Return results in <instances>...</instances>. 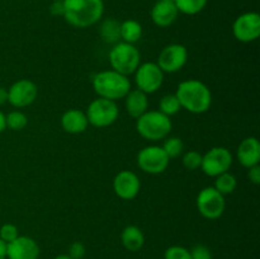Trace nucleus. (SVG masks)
<instances>
[{
  "instance_id": "nucleus-13",
  "label": "nucleus",
  "mask_w": 260,
  "mask_h": 259,
  "mask_svg": "<svg viewBox=\"0 0 260 259\" xmlns=\"http://www.w3.org/2000/svg\"><path fill=\"white\" fill-rule=\"evenodd\" d=\"M38 94L37 85L28 79L15 81L8 90V102L15 108H24L36 101Z\"/></svg>"
},
{
  "instance_id": "nucleus-36",
  "label": "nucleus",
  "mask_w": 260,
  "mask_h": 259,
  "mask_svg": "<svg viewBox=\"0 0 260 259\" xmlns=\"http://www.w3.org/2000/svg\"><path fill=\"white\" fill-rule=\"evenodd\" d=\"M7 258V243L0 239V259Z\"/></svg>"
},
{
  "instance_id": "nucleus-26",
  "label": "nucleus",
  "mask_w": 260,
  "mask_h": 259,
  "mask_svg": "<svg viewBox=\"0 0 260 259\" xmlns=\"http://www.w3.org/2000/svg\"><path fill=\"white\" fill-rule=\"evenodd\" d=\"M161 147L169 159L178 157L184 151V144H183V141L179 137H169V139H165Z\"/></svg>"
},
{
  "instance_id": "nucleus-19",
  "label": "nucleus",
  "mask_w": 260,
  "mask_h": 259,
  "mask_svg": "<svg viewBox=\"0 0 260 259\" xmlns=\"http://www.w3.org/2000/svg\"><path fill=\"white\" fill-rule=\"evenodd\" d=\"M124 104H126V111L132 118H139L149 108V99L147 94L141 91L140 89H134L127 93L124 96Z\"/></svg>"
},
{
  "instance_id": "nucleus-5",
  "label": "nucleus",
  "mask_w": 260,
  "mask_h": 259,
  "mask_svg": "<svg viewBox=\"0 0 260 259\" xmlns=\"http://www.w3.org/2000/svg\"><path fill=\"white\" fill-rule=\"evenodd\" d=\"M109 63L112 70L122 74V75H131L141 63V55L139 48L131 43L118 42L113 45L108 55Z\"/></svg>"
},
{
  "instance_id": "nucleus-28",
  "label": "nucleus",
  "mask_w": 260,
  "mask_h": 259,
  "mask_svg": "<svg viewBox=\"0 0 260 259\" xmlns=\"http://www.w3.org/2000/svg\"><path fill=\"white\" fill-rule=\"evenodd\" d=\"M183 165H184L185 169L188 170H197L198 168H201L202 164V154H200L198 151H187L183 155Z\"/></svg>"
},
{
  "instance_id": "nucleus-29",
  "label": "nucleus",
  "mask_w": 260,
  "mask_h": 259,
  "mask_svg": "<svg viewBox=\"0 0 260 259\" xmlns=\"http://www.w3.org/2000/svg\"><path fill=\"white\" fill-rule=\"evenodd\" d=\"M164 259H192L187 248L179 245H173L165 250Z\"/></svg>"
},
{
  "instance_id": "nucleus-12",
  "label": "nucleus",
  "mask_w": 260,
  "mask_h": 259,
  "mask_svg": "<svg viewBox=\"0 0 260 259\" xmlns=\"http://www.w3.org/2000/svg\"><path fill=\"white\" fill-rule=\"evenodd\" d=\"M233 33L236 40L244 43L258 40L260 36V15L255 12L241 14L234 22Z\"/></svg>"
},
{
  "instance_id": "nucleus-31",
  "label": "nucleus",
  "mask_w": 260,
  "mask_h": 259,
  "mask_svg": "<svg viewBox=\"0 0 260 259\" xmlns=\"http://www.w3.org/2000/svg\"><path fill=\"white\" fill-rule=\"evenodd\" d=\"M192 259H212V253L206 245L198 244L189 250Z\"/></svg>"
},
{
  "instance_id": "nucleus-4",
  "label": "nucleus",
  "mask_w": 260,
  "mask_h": 259,
  "mask_svg": "<svg viewBox=\"0 0 260 259\" xmlns=\"http://www.w3.org/2000/svg\"><path fill=\"white\" fill-rule=\"evenodd\" d=\"M170 117L160 111H147L136 121V130L139 135L149 141H159L167 139L172 131Z\"/></svg>"
},
{
  "instance_id": "nucleus-37",
  "label": "nucleus",
  "mask_w": 260,
  "mask_h": 259,
  "mask_svg": "<svg viewBox=\"0 0 260 259\" xmlns=\"http://www.w3.org/2000/svg\"><path fill=\"white\" fill-rule=\"evenodd\" d=\"M7 128V123H5V114L0 112V134Z\"/></svg>"
},
{
  "instance_id": "nucleus-39",
  "label": "nucleus",
  "mask_w": 260,
  "mask_h": 259,
  "mask_svg": "<svg viewBox=\"0 0 260 259\" xmlns=\"http://www.w3.org/2000/svg\"><path fill=\"white\" fill-rule=\"evenodd\" d=\"M53 2H63V0H53Z\"/></svg>"
},
{
  "instance_id": "nucleus-1",
  "label": "nucleus",
  "mask_w": 260,
  "mask_h": 259,
  "mask_svg": "<svg viewBox=\"0 0 260 259\" xmlns=\"http://www.w3.org/2000/svg\"><path fill=\"white\" fill-rule=\"evenodd\" d=\"M178 101L180 107L194 114H202L211 108L212 94L205 83L196 79L184 80L177 88Z\"/></svg>"
},
{
  "instance_id": "nucleus-27",
  "label": "nucleus",
  "mask_w": 260,
  "mask_h": 259,
  "mask_svg": "<svg viewBox=\"0 0 260 259\" xmlns=\"http://www.w3.org/2000/svg\"><path fill=\"white\" fill-rule=\"evenodd\" d=\"M27 116L20 111H13L8 116H5L7 127L13 130V131H20V130H23L27 126Z\"/></svg>"
},
{
  "instance_id": "nucleus-33",
  "label": "nucleus",
  "mask_w": 260,
  "mask_h": 259,
  "mask_svg": "<svg viewBox=\"0 0 260 259\" xmlns=\"http://www.w3.org/2000/svg\"><path fill=\"white\" fill-rule=\"evenodd\" d=\"M248 178L253 184L258 185L260 184V167L258 165H254V167L249 168L248 172Z\"/></svg>"
},
{
  "instance_id": "nucleus-24",
  "label": "nucleus",
  "mask_w": 260,
  "mask_h": 259,
  "mask_svg": "<svg viewBox=\"0 0 260 259\" xmlns=\"http://www.w3.org/2000/svg\"><path fill=\"white\" fill-rule=\"evenodd\" d=\"M178 12L187 15L198 14L205 9L208 0H173Z\"/></svg>"
},
{
  "instance_id": "nucleus-10",
  "label": "nucleus",
  "mask_w": 260,
  "mask_h": 259,
  "mask_svg": "<svg viewBox=\"0 0 260 259\" xmlns=\"http://www.w3.org/2000/svg\"><path fill=\"white\" fill-rule=\"evenodd\" d=\"M169 157L161 146H146L140 150L137 155V165L140 169L149 174H160L167 170L169 165Z\"/></svg>"
},
{
  "instance_id": "nucleus-23",
  "label": "nucleus",
  "mask_w": 260,
  "mask_h": 259,
  "mask_svg": "<svg viewBox=\"0 0 260 259\" xmlns=\"http://www.w3.org/2000/svg\"><path fill=\"white\" fill-rule=\"evenodd\" d=\"M236 185H238V180H236L235 175L226 172L216 177L215 187L213 188L216 190H218L222 196H226L233 193L236 189Z\"/></svg>"
},
{
  "instance_id": "nucleus-22",
  "label": "nucleus",
  "mask_w": 260,
  "mask_h": 259,
  "mask_svg": "<svg viewBox=\"0 0 260 259\" xmlns=\"http://www.w3.org/2000/svg\"><path fill=\"white\" fill-rule=\"evenodd\" d=\"M142 36V27L137 20L127 19L121 23V40L122 42L135 45Z\"/></svg>"
},
{
  "instance_id": "nucleus-21",
  "label": "nucleus",
  "mask_w": 260,
  "mask_h": 259,
  "mask_svg": "<svg viewBox=\"0 0 260 259\" xmlns=\"http://www.w3.org/2000/svg\"><path fill=\"white\" fill-rule=\"evenodd\" d=\"M99 33L104 42L116 45L121 40V23L113 18H108L101 24Z\"/></svg>"
},
{
  "instance_id": "nucleus-9",
  "label": "nucleus",
  "mask_w": 260,
  "mask_h": 259,
  "mask_svg": "<svg viewBox=\"0 0 260 259\" xmlns=\"http://www.w3.org/2000/svg\"><path fill=\"white\" fill-rule=\"evenodd\" d=\"M135 83L137 89L145 94H152L161 88L164 83V73L156 62L140 63L135 71Z\"/></svg>"
},
{
  "instance_id": "nucleus-16",
  "label": "nucleus",
  "mask_w": 260,
  "mask_h": 259,
  "mask_svg": "<svg viewBox=\"0 0 260 259\" xmlns=\"http://www.w3.org/2000/svg\"><path fill=\"white\" fill-rule=\"evenodd\" d=\"M178 12L173 0H157L151 9V19L157 27H169L177 20Z\"/></svg>"
},
{
  "instance_id": "nucleus-17",
  "label": "nucleus",
  "mask_w": 260,
  "mask_h": 259,
  "mask_svg": "<svg viewBox=\"0 0 260 259\" xmlns=\"http://www.w3.org/2000/svg\"><path fill=\"white\" fill-rule=\"evenodd\" d=\"M238 160L243 167L251 168L260 161V142L256 137H246L238 147Z\"/></svg>"
},
{
  "instance_id": "nucleus-6",
  "label": "nucleus",
  "mask_w": 260,
  "mask_h": 259,
  "mask_svg": "<svg viewBox=\"0 0 260 259\" xmlns=\"http://www.w3.org/2000/svg\"><path fill=\"white\" fill-rule=\"evenodd\" d=\"M89 124L98 128L113 124L118 118V107L116 102L104 98H96L88 106L85 112Z\"/></svg>"
},
{
  "instance_id": "nucleus-7",
  "label": "nucleus",
  "mask_w": 260,
  "mask_h": 259,
  "mask_svg": "<svg viewBox=\"0 0 260 259\" xmlns=\"http://www.w3.org/2000/svg\"><path fill=\"white\" fill-rule=\"evenodd\" d=\"M233 165V155L230 150L222 146H216L202 155L201 169L208 177H217L230 170Z\"/></svg>"
},
{
  "instance_id": "nucleus-25",
  "label": "nucleus",
  "mask_w": 260,
  "mask_h": 259,
  "mask_svg": "<svg viewBox=\"0 0 260 259\" xmlns=\"http://www.w3.org/2000/svg\"><path fill=\"white\" fill-rule=\"evenodd\" d=\"M180 109H182V107H180V103L175 94H167L160 99L159 111L164 113L165 116H174Z\"/></svg>"
},
{
  "instance_id": "nucleus-38",
  "label": "nucleus",
  "mask_w": 260,
  "mask_h": 259,
  "mask_svg": "<svg viewBox=\"0 0 260 259\" xmlns=\"http://www.w3.org/2000/svg\"><path fill=\"white\" fill-rule=\"evenodd\" d=\"M55 259H71V258L68 255V254H60V255L56 256Z\"/></svg>"
},
{
  "instance_id": "nucleus-8",
  "label": "nucleus",
  "mask_w": 260,
  "mask_h": 259,
  "mask_svg": "<svg viewBox=\"0 0 260 259\" xmlns=\"http://www.w3.org/2000/svg\"><path fill=\"white\" fill-rule=\"evenodd\" d=\"M225 207V196L221 195L213 187H206L198 193L197 208L205 218L216 220V218L221 217Z\"/></svg>"
},
{
  "instance_id": "nucleus-3",
  "label": "nucleus",
  "mask_w": 260,
  "mask_h": 259,
  "mask_svg": "<svg viewBox=\"0 0 260 259\" xmlns=\"http://www.w3.org/2000/svg\"><path fill=\"white\" fill-rule=\"evenodd\" d=\"M93 89L99 98L118 101L123 99L131 90V81L128 76L122 75L114 70H104L93 76Z\"/></svg>"
},
{
  "instance_id": "nucleus-32",
  "label": "nucleus",
  "mask_w": 260,
  "mask_h": 259,
  "mask_svg": "<svg viewBox=\"0 0 260 259\" xmlns=\"http://www.w3.org/2000/svg\"><path fill=\"white\" fill-rule=\"evenodd\" d=\"M85 253L86 249L85 246H84V244L80 243V241H75V243L71 244L70 248H69L68 255L70 256L71 259H83L84 256H85Z\"/></svg>"
},
{
  "instance_id": "nucleus-34",
  "label": "nucleus",
  "mask_w": 260,
  "mask_h": 259,
  "mask_svg": "<svg viewBox=\"0 0 260 259\" xmlns=\"http://www.w3.org/2000/svg\"><path fill=\"white\" fill-rule=\"evenodd\" d=\"M50 12L55 17H63V2H53L50 7Z\"/></svg>"
},
{
  "instance_id": "nucleus-14",
  "label": "nucleus",
  "mask_w": 260,
  "mask_h": 259,
  "mask_svg": "<svg viewBox=\"0 0 260 259\" xmlns=\"http://www.w3.org/2000/svg\"><path fill=\"white\" fill-rule=\"evenodd\" d=\"M141 183L139 177L131 170H122L114 177L113 190L122 200H134L140 192Z\"/></svg>"
},
{
  "instance_id": "nucleus-2",
  "label": "nucleus",
  "mask_w": 260,
  "mask_h": 259,
  "mask_svg": "<svg viewBox=\"0 0 260 259\" xmlns=\"http://www.w3.org/2000/svg\"><path fill=\"white\" fill-rule=\"evenodd\" d=\"M103 0H63V18L76 28H88L101 20Z\"/></svg>"
},
{
  "instance_id": "nucleus-15",
  "label": "nucleus",
  "mask_w": 260,
  "mask_h": 259,
  "mask_svg": "<svg viewBox=\"0 0 260 259\" xmlns=\"http://www.w3.org/2000/svg\"><path fill=\"white\" fill-rule=\"evenodd\" d=\"M40 246L29 236H18L7 244V258L9 259H38Z\"/></svg>"
},
{
  "instance_id": "nucleus-11",
  "label": "nucleus",
  "mask_w": 260,
  "mask_h": 259,
  "mask_svg": "<svg viewBox=\"0 0 260 259\" xmlns=\"http://www.w3.org/2000/svg\"><path fill=\"white\" fill-rule=\"evenodd\" d=\"M188 51L185 46L179 43H172L165 46L159 53L157 57V66L162 70V73H177L187 63Z\"/></svg>"
},
{
  "instance_id": "nucleus-18",
  "label": "nucleus",
  "mask_w": 260,
  "mask_h": 259,
  "mask_svg": "<svg viewBox=\"0 0 260 259\" xmlns=\"http://www.w3.org/2000/svg\"><path fill=\"white\" fill-rule=\"evenodd\" d=\"M88 124L85 112L80 109H69L61 117V127L68 134H81L88 128Z\"/></svg>"
},
{
  "instance_id": "nucleus-35",
  "label": "nucleus",
  "mask_w": 260,
  "mask_h": 259,
  "mask_svg": "<svg viewBox=\"0 0 260 259\" xmlns=\"http://www.w3.org/2000/svg\"><path fill=\"white\" fill-rule=\"evenodd\" d=\"M8 102V90L3 86H0V106L5 104Z\"/></svg>"
},
{
  "instance_id": "nucleus-20",
  "label": "nucleus",
  "mask_w": 260,
  "mask_h": 259,
  "mask_svg": "<svg viewBox=\"0 0 260 259\" xmlns=\"http://www.w3.org/2000/svg\"><path fill=\"white\" fill-rule=\"evenodd\" d=\"M121 241L128 251H139L145 244L144 233L137 226L128 225L122 230Z\"/></svg>"
},
{
  "instance_id": "nucleus-30",
  "label": "nucleus",
  "mask_w": 260,
  "mask_h": 259,
  "mask_svg": "<svg viewBox=\"0 0 260 259\" xmlns=\"http://www.w3.org/2000/svg\"><path fill=\"white\" fill-rule=\"evenodd\" d=\"M19 236V233H18V228L13 223H5L0 228V239L5 243H10L14 239H17Z\"/></svg>"
}]
</instances>
